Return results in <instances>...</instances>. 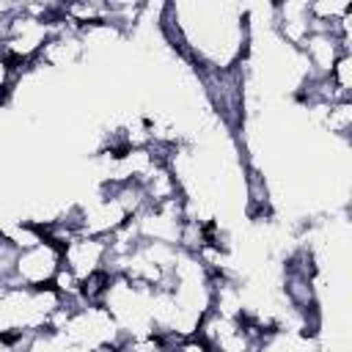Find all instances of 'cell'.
I'll return each instance as SVG.
<instances>
[{
    "label": "cell",
    "mask_w": 352,
    "mask_h": 352,
    "mask_svg": "<svg viewBox=\"0 0 352 352\" xmlns=\"http://www.w3.org/2000/svg\"><path fill=\"white\" fill-rule=\"evenodd\" d=\"M60 248L41 236L38 242L16 250V258H14V283L16 286H25V289H44L52 283L58 267H60Z\"/></svg>",
    "instance_id": "obj_1"
},
{
    "label": "cell",
    "mask_w": 352,
    "mask_h": 352,
    "mask_svg": "<svg viewBox=\"0 0 352 352\" xmlns=\"http://www.w3.org/2000/svg\"><path fill=\"white\" fill-rule=\"evenodd\" d=\"M107 258H110V242H107V236L77 234V236H72L60 248L63 267H69L80 280L88 278L96 270H104L107 267Z\"/></svg>",
    "instance_id": "obj_2"
},
{
    "label": "cell",
    "mask_w": 352,
    "mask_h": 352,
    "mask_svg": "<svg viewBox=\"0 0 352 352\" xmlns=\"http://www.w3.org/2000/svg\"><path fill=\"white\" fill-rule=\"evenodd\" d=\"M126 220H129V214L124 212V206L113 195L104 192L102 198H96L85 209H80V234H88V236H110Z\"/></svg>",
    "instance_id": "obj_3"
},
{
    "label": "cell",
    "mask_w": 352,
    "mask_h": 352,
    "mask_svg": "<svg viewBox=\"0 0 352 352\" xmlns=\"http://www.w3.org/2000/svg\"><path fill=\"white\" fill-rule=\"evenodd\" d=\"M272 25L278 28L280 38L300 50L305 38L311 36V16H308V3L300 0H286V3H272Z\"/></svg>",
    "instance_id": "obj_4"
},
{
    "label": "cell",
    "mask_w": 352,
    "mask_h": 352,
    "mask_svg": "<svg viewBox=\"0 0 352 352\" xmlns=\"http://www.w3.org/2000/svg\"><path fill=\"white\" fill-rule=\"evenodd\" d=\"M300 52L305 55V63L311 66V74L327 77L333 63L338 60V55L349 52V50L341 44V38L336 33H311L305 38V44L300 47Z\"/></svg>",
    "instance_id": "obj_5"
},
{
    "label": "cell",
    "mask_w": 352,
    "mask_h": 352,
    "mask_svg": "<svg viewBox=\"0 0 352 352\" xmlns=\"http://www.w3.org/2000/svg\"><path fill=\"white\" fill-rule=\"evenodd\" d=\"M138 182L143 187L146 206H162V204L179 198L184 192V187H182L179 176L173 173V168L170 165H160V162H154Z\"/></svg>",
    "instance_id": "obj_6"
},
{
    "label": "cell",
    "mask_w": 352,
    "mask_h": 352,
    "mask_svg": "<svg viewBox=\"0 0 352 352\" xmlns=\"http://www.w3.org/2000/svg\"><path fill=\"white\" fill-rule=\"evenodd\" d=\"M311 110L319 113V121L330 135H338V138L349 135V129H352V99L333 102V104H319V107H311Z\"/></svg>",
    "instance_id": "obj_7"
},
{
    "label": "cell",
    "mask_w": 352,
    "mask_h": 352,
    "mask_svg": "<svg viewBox=\"0 0 352 352\" xmlns=\"http://www.w3.org/2000/svg\"><path fill=\"white\" fill-rule=\"evenodd\" d=\"M110 283H113V272L107 267L91 272L88 278H82V283H80V305H85V308L104 305V297H107Z\"/></svg>",
    "instance_id": "obj_8"
},
{
    "label": "cell",
    "mask_w": 352,
    "mask_h": 352,
    "mask_svg": "<svg viewBox=\"0 0 352 352\" xmlns=\"http://www.w3.org/2000/svg\"><path fill=\"white\" fill-rule=\"evenodd\" d=\"M80 278L69 270V267H58V272H55V278H52V283H50V289L63 300V302H80Z\"/></svg>",
    "instance_id": "obj_9"
},
{
    "label": "cell",
    "mask_w": 352,
    "mask_h": 352,
    "mask_svg": "<svg viewBox=\"0 0 352 352\" xmlns=\"http://www.w3.org/2000/svg\"><path fill=\"white\" fill-rule=\"evenodd\" d=\"M327 80H330L341 94H346V96L352 94V52H341V55H338V60L333 63Z\"/></svg>",
    "instance_id": "obj_10"
},
{
    "label": "cell",
    "mask_w": 352,
    "mask_h": 352,
    "mask_svg": "<svg viewBox=\"0 0 352 352\" xmlns=\"http://www.w3.org/2000/svg\"><path fill=\"white\" fill-rule=\"evenodd\" d=\"M170 352H214V349H212L204 338H198V336L192 333V336H182L179 344H176Z\"/></svg>",
    "instance_id": "obj_11"
}]
</instances>
